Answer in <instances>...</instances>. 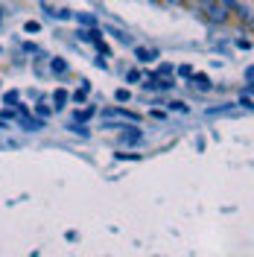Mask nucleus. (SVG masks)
Instances as JSON below:
<instances>
[{"mask_svg": "<svg viewBox=\"0 0 254 257\" xmlns=\"http://www.w3.org/2000/svg\"><path fill=\"white\" fill-rule=\"evenodd\" d=\"M102 120H105V123H111V126H114V123H132V126H135V123H141V114L114 105V108H105V111H102Z\"/></svg>", "mask_w": 254, "mask_h": 257, "instance_id": "f257e3e1", "label": "nucleus"}, {"mask_svg": "<svg viewBox=\"0 0 254 257\" xmlns=\"http://www.w3.org/2000/svg\"><path fill=\"white\" fill-rule=\"evenodd\" d=\"M173 85H175V82L170 79V76H155V73H149L146 82H143V88H146V91H170Z\"/></svg>", "mask_w": 254, "mask_h": 257, "instance_id": "f03ea898", "label": "nucleus"}, {"mask_svg": "<svg viewBox=\"0 0 254 257\" xmlns=\"http://www.w3.org/2000/svg\"><path fill=\"white\" fill-rule=\"evenodd\" d=\"M205 9H207V18L210 21H219L222 24L225 18H228V9H225L219 0H205Z\"/></svg>", "mask_w": 254, "mask_h": 257, "instance_id": "7ed1b4c3", "label": "nucleus"}, {"mask_svg": "<svg viewBox=\"0 0 254 257\" xmlns=\"http://www.w3.org/2000/svg\"><path fill=\"white\" fill-rule=\"evenodd\" d=\"M190 82H193V88H199V91H210V88H213V85H210V79H207L205 73H193Z\"/></svg>", "mask_w": 254, "mask_h": 257, "instance_id": "20e7f679", "label": "nucleus"}, {"mask_svg": "<svg viewBox=\"0 0 254 257\" xmlns=\"http://www.w3.org/2000/svg\"><path fill=\"white\" fill-rule=\"evenodd\" d=\"M135 56H138V62H155V59H158V50L135 47Z\"/></svg>", "mask_w": 254, "mask_h": 257, "instance_id": "39448f33", "label": "nucleus"}, {"mask_svg": "<svg viewBox=\"0 0 254 257\" xmlns=\"http://www.w3.org/2000/svg\"><path fill=\"white\" fill-rule=\"evenodd\" d=\"M143 138V132H138V128H126V132H123V135H120V141H123V144H138V141H141Z\"/></svg>", "mask_w": 254, "mask_h": 257, "instance_id": "423d86ee", "label": "nucleus"}, {"mask_svg": "<svg viewBox=\"0 0 254 257\" xmlns=\"http://www.w3.org/2000/svg\"><path fill=\"white\" fill-rule=\"evenodd\" d=\"M67 99H70V94H67L64 88H59V91L53 94V105H56V108H62V105H64V102H67Z\"/></svg>", "mask_w": 254, "mask_h": 257, "instance_id": "0eeeda50", "label": "nucleus"}, {"mask_svg": "<svg viewBox=\"0 0 254 257\" xmlns=\"http://www.w3.org/2000/svg\"><path fill=\"white\" fill-rule=\"evenodd\" d=\"M88 117H94V108H91V105H88V108H82V111H76V114H73V123H85Z\"/></svg>", "mask_w": 254, "mask_h": 257, "instance_id": "6e6552de", "label": "nucleus"}, {"mask_svg": "<svg viewBox=\"0 0 254 257\" xmlns=\"http://www.w3.org/2000/svg\"><path fill=\"white\" fill-rule=\"evenodd\" d=\"M50 67H53V73H64V70H67V62H64V59H53Z\"/></svg>", "mask_w": 254, "mask_h": 257, "instance_id": "1a4fd4ad", "label": "nucleus"}, {"mask_svg": "<svg viewBox=\"0 0 254 257\" xmlns=\"http://www.w3.org/2000/svg\"><path fill=\"white\" fill-rule=\"evenodd\" d=\"M114 99H117V102H129V99H132V94H129V88H117V94H114Z\"/></svg>", "mask_w": 254, "mask_h": 257, "instance_id": "9d476101", "label": "nucleus"}, {"mask_svg": "<svg viewBox=\"0 0 254 257\" xmlns=\"http://www.w3.org/2000/svg\"><path fill=\"white\" fill-rule=\"evenodd\" d=\"M88 91H91V85H88V82H85V85H82L79 91H76V94H73V99H76V102H82V99H85V96H88Z\"/></svg>", "mask_w": 254, "mask_h": 257, "instance_id": "9b49d317", "label": "nucleus"}, {"mask_svg": "<svg viewBox=\"0 0 254 257\" xmlns=\"http://www.w3.org/2000/svg\"><path fill=\"white\" fill-rule=\"evenodd\" d=\"M167 108H170V111H181V114H187V111H190V108H187L184 102H178V99H175V102H170Z\"/></svg>", "mask_w": 254, "mask_h": 257, "instance_id": "f8f14e48", "label": "nucleus"}, {"mask_svg": "<svg viewBox=\"0 0 254 257\" xmlns=\"http://www.w3.org/2000/svg\"><path fill=\"white\" fill-rule=\"evenodd\" d=\"M117 38V41H123V44H132V35H126V32H117V30H108Z\"/></svg>", "mask_w": 254, "mask_h": 257, "instance_id": "ddd939ff", "label": "nucleus"}, {"mask_svg": "<svg viewBox=\"0 0 254 257\" xmlns=\"http://www.w3.org/2000/svg\"><path fill=\"white\" fill-rule=\"evenodd\" d=\"M155 76H173V64H161L155 70Z\"/></svg>", "mask_w": 254, "mask_h": 257, "instance_id": "4468645a", "label": "nucleus"}, {"mask_svg": "<svg viewBox=\"0 0 254 257\" xmlns=\"http://www.w3.org/2000/svg\"><path fill=\"white\" fill-rule=\"evenodd\" d=\"M3 99H6V105H18V91H6Z\"/></svg>", "mask_w": 254, "mask_h": 257, "instance_id": "2eb2a0df", "label": "nucleus"}, {"mask_svg": "<svg viewBox=\"0 0 254 257\" xmlns=\"http://www.w3.org/2000/svg\"><path fill=\"white\" fill-rule=\"evenodd\" d=\"M225 9H237V6H242V0H219Z\"/></svg>", "mask_w": 254, "mask_h": 257, "instance_id": "dca6fc26", "label": "nucleus"}, {"mask_svg": "<svg viewBox=\"0 0 254 257\" xmlns=\"http://www.w3.org/2000/svg\"><path fill=\"white\" fill-rule=\"evenodd\" d=\"M126 79L129 82H138V79H141V70H138V67H132V70L126 73Z\"/></svg>", "mask_w": 254, "mask_h": 257, "instance_id": "f3484780", "label": "nucleus"}, {"mask_svg": "<svg viewBox=\"0 0 254 257\" xmlns=\"http://www.w3.org/2000/svg\"><path fill=\"white\" fill-rule=\"evenodd\" d=\"M76 21L85 24V27H94V18H91V15H76Z\"/></svg>", "mask_w": 254, "mask_h": 257, "instance_id": "a211bd4d", "label": "nucleus"}, {"mask_svg": "<svg viewBox=\"0 0 254 257\" xmlns=\"http://www.w3.org/2000/svg\"><path fill=\"white\" fill-rule=\"evenodd\" d=\"M24 30H27V32H38V30H41V24H38V21H27V27H24Z\"/></svg>", "mask_w": 254, "mask_h": 257, "instance_id": "6ab92c4d", "label": "nucleus"}, {"mask_svg": "<svg viewBox=\"0 0 254 257\" xmlns=\"http://www.w3.org/2000/svg\"><path fill=\"white\" fill-rule=\"evenodd\" d=\"M178 73H181V76H193V67H190V64H181V67H178Z\"/></svg>", "mask_w": 254, "mask_h": 257, "instance_id": "aec40b11", "label": "nucleus"}]
</instances>
